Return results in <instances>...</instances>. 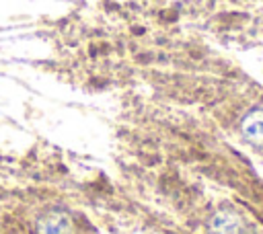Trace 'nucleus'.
Segmentation results:
<instances>
[{"label":"nucleus","instance_id":"obj_1","mask_svg":"<svg viewBox=\"0 0 263 234\" xmlns=\"http://www.w3.org/2000/svg\"><path fill=\"white\" fill-rule=\"evenodd\" d=\"M212 234H247V222L234 209H218L210 222Z\"/></svg>","mask_w":263,"mask_h":234},{"label":"nucleus","instance_id":"obj_2","mask_svg":"<svg viewBox=\"0 0 263 234\" xmlns=\"http://www.w3.org/2000/svg\"><path fill=\"white\" fill-rule=\"evenodd\" d=\"M35 234H74V224L66 211L51 209L37 220Z\"/></svg>","mask_w":263,"mask_h":234},{"label":"nucleus","instance_id":"obj_3","mask_svg":"<svg viewBox=\"0 0 263 234\" xmlns=\"http://www.w3.org/2000/svg\"><path fill=\"white\" fill-rule=\"evenodd\" d=\"M240 131L253 146L263 148V109H255L247 113L240 123Z\"/></svg>","mask_w":263,"mask_h":234}]
</instances>
